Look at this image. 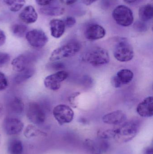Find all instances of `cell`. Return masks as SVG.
Masks as SVG:
<instances>
[{
  "instance_id": "obj_1",
  "label": "cell",
  "mask_w": 153,
  "mask_h": 154,
  "mask_svg": "<svg viewBox=\"0 0 153 154\" xmlns=\"http://www.w3.org/2000/svg\"><path fill=\"white\" fill-rule=\"evenodd\" d=\"M140 123L137 120L125 122L118 128H115L114 138L120 143H125L134 139L139 131Z\"/></svg>"
},
{
  "instance_id": "obj_2",
  "label": "cell",
  "mask_w": 153,
  "mask_h": 154,
  "mask_svg": "<svg viewBox=\"0 0 153 154\" xmlns=\"http://www.w3.org/2000/svg\"><path fill=\"white\" fill-rule=\"evenodd\" d=\"M83 60L94 66H101L108 64L110 60L107 51L101 47H94L85 53Z\"/></svg>"
},
{
  "instance_id": "obj_3",
  "label": "cell",
  "mask_w": 153,
  "mask_h": 154,
  "mask_svg": "<svg viewBox=\"0 0 153 154\" xmlns=\"http://www.w3.org/2000/svg\"><path fill=\"white\" fill-rule=\"evenodd\" d=\"M113 54L115 58L121 62L130 61L134 56L133 47L128 40L125 38H117Z\"/></svg>"
},
{
  "instance_id": "obj_4",
  "label": "cell",
  "mask_w": 153,
  "mask_h": 154,
  "mask_svg": "<svg viewBox=\"0 0 153 154\" xmlns=\"http://www.w3.org/2000/svg\"><path fill=\"white\" fill-rule=\"evenodd\" d=\"M81 46L77 41H71L55 49L49 57L50 61H57L74 56L81 50Z\"/></svg>"
},
{
  "instance_id": "obj_5",
  "label": "cell",
  "mask_w": 153,
  "mask_h": 154,
  "mask_svg": "<svg viewBox=\"0 0 153 154\" xmlns=\"http://www.w3.org/2000/svg\"><path fill=\"white\" fill-rule=\"evenodd\" d=\"M112 17L117 24L123 27H128L133 24L134 16L132 10L125 5H119L112 12Z\"/></svg>"
},
{
  "instance_id": "obj_6",
  "label": "cell",
  "mask_w": 153,
  "mask_h": 154,
  "mask_svg": "<svg viewBox=\"0 0 153 154\" xmlns=\"http://www.w3.org/2000/svg\"><path fill=\"white\" fill-rule=\"evenodd\" d=\"M27 118L32 124L40 125L46 121V114L44 108L37 102H31L26 110Z\"/></svg>"
},
{
  "instance_id": "obj_7",
  "label": "cell",
  "mask_w": 153,
  "mask_h": 154,
  "mask_svg": "<svg viewBox=\"0 0 153 154\" xmlns=\"http://www.w3.org/2000/svg\"><path fill=\"white\" fill-rule=\"evenodd\" d=\"M53 116L60 125L71 123L74 116L73 110L69 106L60 104L56 106L53 110Z\"/></svg>"
},
{
  "instance_id": "obj_8",
  "label": "cell",
  "mask_w": 153,
  "mask_h": 154,
  "mask_svg": "<svg viewBox=\"0 0 153 154\" xmlns=\"http://www.w3.org/2000/svg\"><path fill=\"white\" fill-rule=\"evenodd\" d=\"M25 36L29 44L35 48H42L48 42V38L46 33L39 29L28 32Z\"/></svg>"
},
{
  "instance_id": "obj_9",
  "label": "cell",
  "mask_w": 153,
  "mask_h": 154,
  "mask_svg": "<svg viewBox=\"0 0 153 154\" xmlns=\"http://www.w3.org/2000/svg\"><path fill=\"white\" fill-rule=\"evenodd\" d=\"M68 76V73L66 71H58L54 74L46 77L44 80V85L50 90H58L61 88L62 82L65 80Z\"/></svg>"
},
{
  "instance_id": "obj_10",
  "label": "cell",
  "mask_w": 153,
  "mask_h": 154,
  "mask_svg": "<svg viewBox=\"0 0 153 154\" xmlns=\"http://www.w3.org/2000/svg\"><path fill=\"white\" fill-rule=\"evenodd\" d=\"M3 128L5 134L9 136L19 134L23 130L24 125L23 122L19 119L7 117L3 122Z\"/></svg>"
},
{
  "instance_id": "obj_11",
  "label": "cell",
  "mask_w": 153,
  "mask_h": 154,
  "mask_svg": "<svg viewBox=\"0 0 153 154\" xmlns=\"http://www.w3.org/2000/svg\"><path fill=\"white\" fill-rule=\"evenodd\" d=\"M36 59V55L31 52L19 55L12 61L13 69L17 72H21L29 67Z\"/></svg>"
},
{
  "instance_id": "obj_12",
  "label": "cell",
  "mask_w": 153,
  "mask_h": 154,
  "mask_svg": "<svg viewBox=\"0 0 153 154\" xmlns=\"http://www.w3.org/2000/svg\"><path fill=\"white\" fill-rule=\"evenodd\" d=\"M84 36L89 40L100 39L105 37L106 30L101 25L96 23L90 24L85 29Z\"/></svg>"
},
{
  "instance_id": "obj_13",
  "label": "cell",
  "mask_w": 153,
  "mask_h": 154,
  "mask_svg": "<svg viewBox=\"0 0 153 154\" xmlns=\"http://www.w3.org/2000/svg\"><path fill=\"white\" fill-rule=\"evenodd\" d=\"M127 115L124 111L117 110L106 114L102 117V121L105 124L110 125H119L125 122Z\"/></svg>"
},
{
  "instance_id": "obj_14",
  "label": "cell",
  "mask_w": 153,
  "mask_h": 154,
  "mask_svg": "<svg viewBox=\"0 0 153 154\" xmlns=\"http://www.w3.org/2000/svg\"><path fill=\"white\" fill-rule=\"evenodd\" d=\"M137 112L143 118L152 117L153 116V97H147L141 101L137 107Z\"/></svg>"
},
{
  "instance_id": "obj_15",
  "label": "cell",
  "mask_w": 153,
  "mask_h": 154,
  "mask_svg": "<svg viewBox=\"0 0 153 154\" xmlns=\"http://www.w3.org/2000/svg\"><path fill=\"white\" fill-rule=\"evenodd\" d=\"M19 17L24 23L31 24L37 21L38 16L34 7L30 5L24 7L19 14Z\"/></svg>"
},
{
  "instance_id": "obj_16",
  "label": "cell",
  "mask_w": 153,
  "mask_h": 154,
  "mask_svg": "<svg viewBox=\"0 0 153 154\" xmlns=\"http://www.w3.org/2000/svg\"><path fill=\"white\" fill-rule=\"evenodd\" d=\"M51 36L55 38H61L65 31L66 26L63 20L53 19L49 22Z\"/></svg>"
},
{
  "instance_id": "obj_17",
  "label": "cell",
  "mask_w": 153,
  "mask_h": 154,
  "mask_svg": "<svg viewBox=\"0 0 153 154\" xmlns=\"http://www.w3.org/2000/svg\"><path fill=\"white\" fill-rule=\"evenodd\" d=\"M9 111L15 115H20L22 114L25 109L24 103L21 99L15 97L12 99L8 104Z\"/></svg>"
},
{
  "instance_id": "obj_18",
  "label": "cell",
  "mask_w": 153,
  "mask_h": 154,
  "mask_svg": "<svg viewBox=\"0 0 153 154\" xmlns=\"http://www.w3.org/2000/svg\"><path fill=\"white\" fill-rule=\"evenodd\" d=\"M35 69L32 67H28L21 72H19L14 78V82L17 84H20L25 82L33 76L35 74Z\"/></svg>"
},
{
  "instance_id": "obj_19",
  "label": "cell",
  "mask_w": 153,
  "mask_h": 154,
  "mask_svg": "<svg viewBox=\"0 0 153 154\" xmlns=\"http://www.w3.org/2000/svg\"><path fill=\"white\" fill-rule=\"evenodd\" d=\"M138 14L141 21L146 22L152 20L153 16L152 5L147 4L141 6L139 9Z\"/></svg>"
},
{
  "instance_id": "obj_20",
  "label": "cell",
  "mask_w": 153,
  "mask_h": 154,
  "mask_svg": "<svg viewBox=\"0 0 153 154\" xmlns=\"http://www.w3.org/2000/svg\"><path fill=\"white\" fill-rule=\"evenodd\" d=\"M122 86L130 83L134 79V74L129 69H122L118 71L116 75Z\"/></svg>"
},
{
  "instance_id": "obj_21",
  "label": "cell",
  "mask_w": 153,
  "mask_h": 154,
  "mask_svg": "<svg viewBox=\"0 0 153 154\" xmlns=\"http://www.w3.org/2000/svg\"><path fill=\"white\" fill-rule=\"evenodd\" d=\"M23 150L22 143L19 139H12L8 143L7 151L10 154H22Z\"/></svg>"
},
{
  "instance_id": "obj_22",
  "label": "cell",
  "mask_w": 153,
  "mask_h": 154,
  "mask_svg": "<svg viewBox=\"0 0 153 154\" xmlns=\"http://www.w3.org/2000/svg\"><path fill=\"white\" fill-rule=\"evenodd\" d=\"M64 11V8L60 6H46L40 9L41 14L48 16H60L62 15Z\"/></svg>"
},
{
  "instance_id": "obj_23",
  "label": "cell",
  "mask_w": 153,
  "mask_h": 154,
  "mask_svg": "<svg viewBox=\"0 0 153 154\" xmlns=\"http://www.w3.org/2000/svg\"><path fill=\"white\" fill-rule=\"evenodd\" d=\"M24 136L27 138H31L32 137L42 136H46L47 134L45 132L41 131L33 125H28L23 132Z\"/></svg>"
},
{
  "instance_id": "obj_24",
  "label": "cell",
  "mask_w": 153,
  "mask_h": 154,
  "mask_svg": "<svg viewBox=\"0 0 153 154\" xmlns=\"http://www.w3.org/2000/svg\"><path fill=\"white\" fill-rule=\"evenodd\" d=\"M28 30V27L21 23H15L11 27L12 33L15 37L19 38H23L26 36Z\"/></svg>"
},
{
  "instance_id": "obj_25",
  "label": "cell",
  "mask_w": 153,
  "mask_h": 154,
  "mask_svg": "<svg viewBox=\"0 0 153 154\" xmlns=\"http://www.w3.org/2000/svg\"><path fill=\"white\" fill-rule=\"evenodd\" d=\"M3 2L10 11L13 12L20 11L26 3L25 0H3Z\"/></svg>"
},
{
  "instance_id": "obj_26",
  "label": "cell",
  "mask_w": 153,
  "mask_h": 154,
  "mask_svg": "<svg viewBox=\"0 0 153 154\" xmlns=\"http://www.w3.org/2000/svg\"><path fill=\"white\" fill-rule=\"evenodd\" d=\"M84 145L92 154H102L98 148L97 144L90 139H87L84 141Z\"/></svg>"
},
{
  "instance_id": "obj_27",
  "label": "cell",
  "mask_w": 153,
  "mask_h": 154,
  "mask_svg": "<svg viewBox=\"0 0 153 154\" xmlns=\"http://www.w3.org/2000/svg\"><path fill=\"white\" fill-rule=\"evenodd\" d=\"M115 128L109 129L106 130H100L98 132L99 138L103 140H107L110 138H114L115 136Z\"/></svg>"
},
{
  "instance_id": "obj_28",
  "label": "cell",
  "mask_w": 153,
  "mask_h": 154,
  "mask_svg": "<svg viewBox=\"0 0 153 154\" xmlns=\"http://www.w3.org/2000/svg\"><path fill=\"white\" fill-rule=\"evenodd\" d=\"M134 28L138 32H144L147 29V26L146 23L141 20L136 22L134 24Z\"/></svg>"
},
{
  "instance_id": "obj_29",
  "label": "cell",
  "mask_w": 153,
  "mask_h": 154,
  "mask_svg": "<svg viewBox=\"0 0 153 154\" xmlns=\"http://www.w3.org/2000/svg\"><path fill=\"white\" fill-rule=\"evenodd\" d=\"M10 60L9 54L5 52H0V67L7 65Z\"/></svg>"
},
{
  "instance_id": "obj_30",
  "label": "cell",
  "mask_w": 153,
  "mask_h": 154,
  "mask_svg": "<svg viewBox=\"0 0 153 154\" xmlns=\"http://www.w3.org/2000/svg\"><path fill=\"white\" fill-rule=\"evenodd\" d=\"M8 86V81L6 76L2 72H0V91L4 90Z\"/></svg>"
},
{
  "instance_id": "obj_31",
  "label": "cell",
  "mask_w": 153,
  "mask_h": 154,
  "mask_svg": "<svg viewBox=\"0 0 153 154\" xmlns=\"http://www.w3.org/2000/svg\"><path fill=\"white\" fill-rule=\"evenodd\" d=\"M102 141L100 142L99 145H97L100 152L103 153L107 152L109 148H110L109 143L106 141V140L102 139Z\"/></svg>"
},
{
  "instance_id": "obj_32",
  "label": "cell",
  "mask_w": 153,
  "mask_h": 154,
  "mask_svg": "<svg viewBox=\"0 0 153 154\" xmlns=\"http://www.w3.org/2000/svg\"><path fill=\"white\" fill-rule=\"evenodd\" d=\"M63 21L66 27H68V28L73 27L76 23L75 18L72 16H67Z\"/></svg>"
},
{
  "instance_id": "obj_33",
  "label": "cell",
  "mask_w": 153,
  "mask_h": 154,
  "mask_svg": "<svg viewBox=\"0 0 153 154\" xmlns=\"http://www.w3.org/2000/svg\"><path fill=\"white\" fill-rule=\"evenodd\" d=\"M111 83L113 87L116 88H121L123 86L116 75L114 76L111 78Z\"/></svg>"
},
{
  "instance_id": "obj_34",
  "label": "cell",
  "mask_w": 153,
  "mask_h": 154,
  "mask_svg": "<svg viewBox=\"0 0 153 154\" xmlns=\"http://www.w3.org/2000/svg\"><path fill=\"white\" fill-rule=\"evenodd\" d=\"M38 5L42 6H46L49 5L54 0H35Z\"/></svg>"
},
{
  "instance_id": "obj_35",
  "label": "cell",
  "mask_w": 153,
  "mask_h": 154,
  "mask_svg": "<svg viewBox=\"0 0 153 154\" xmlns=\"http://www.w3.org/2000/svg\"><path fill=\"white\" fill-rule=\"evenodd\" d=\"M49 66L51 67L55 70H61L63 67V65L60 62H54L52 63Z\"/></svg>"
},
{
  "instance_id": "obj_36",
  "label": "cell",
  "mask_w": 153,
  "mask_h": 154,
  "mask_svg": "<svg viewBox=\"0 0 153 154\" xmlns=\"http://www.w3.org/2000/svg\"><path fill=\"white\" fill-rule=\"evenodd\" d=\"M6 37L3 31L0 29V47L4 45L6 42Z\"/></svg>"
},
{
  "instance_id": "obj_37",
  "label": "cell",
  "mask_w": 153,
  "mask_h": 154,
  "mask_svg": "<svg viewBox=\"0 0 153 154\" xmlns=\"http://www.w3.org/2000/svg\"><path fill=\"white\" fill-rule=\"evenodd\" d=\"M60 2L66 5H72L76 3L78 0H59Z\"/></svg>"
},
{
  "instance_id": "obj_38",
  "label": "cell",
  "mask_w": 153,
  "mask_h": 154,
  "mask_svg": "<svg viewBox=\"0 0 153 154\" xmlns=\"http://www.w3.org/2000/svg\"><path fill=\"white\" fill-rule=\"evenodd\" d=\"M79 94H80V93H79V92H76V93L74 94V95H73L72 96H71L69 98V101H70V103L74 106V107L75 106V102L74 101L75 100V99L76 97L79 96Z\"/></svg>"
},
{
  "instance_id": "obj_39",
  "label": "cell",
  "mask_w": 153,
  "mask_h": 154,
  "mask_svg": "<svg viewBox=\"0 0 153 154\" xmlns=\"http://www.w3.org/2000/svg\"><path fill=\"white\" fill-rule=\"evenodd\" d=\"M143 154H153L152 147H147L144 150Z\"/></svg>"
},
{
  "instance_id": "obj_40",
  "label": "cell",
  "mask_w": 153,
  "mask_h": 154,
  "mask_svg": "<svg viewBox=\"0 0 153 154\" xmlns=\"http://www.w3.org/2000/svg\"><path fill=\"white\" fill-rule=\"evenodd\" d=\"M99 0H82V2L86 5H90Z\"/></svg>"
},
{
  "instance_id": "obj_41",
  "label": "cell",
  "mask_w": 153,
  "mask_h": 154,
  "mask_svg": "<svg viewBox=\"0 0 153 154\" xmlns=\"http://www.w3.org/2000/svg\"><path fill=\"white\" fill-rule=\"evenodd\" d=\"M125 2L128 4H133L136 2L138 0H124Z\"/></svg>"
},
{
  "instance_id": "obj_42",
  "label": "cell",
  "mask_w": 153,
  "mask_h": 154,
  "mask_svg": "<svg viewBox=\"0 0 153 154\" xmlns=\"http://www.w3.org/2000/svg\"><path fill=\"white\" fill-rule=\"evenodd\" d=\"M3 111V108L2 105L0 103V117L2 116Z\"/></svg>"
},
{
  "instance_id": "obj_43",
  "label": "cell",
  "mask_w": 153,
  "mask_h": 154,
  "mask_svg": "<svg viewBox=\"0 0 153 154\" xmlns=\"http://www.w3.org/2000/svg\"><path fill=\"white\" fill-rule=\"evenodd\" d=\"M1 132H0V144H1Z\"/></svg>"
}]
</instances>
